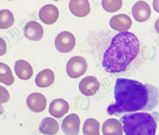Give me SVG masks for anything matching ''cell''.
Returning a JSON list of instances; mask_svg holds the SVG:
<instances>
[{
    "label": "cell",
    "mask_w": 159,
    "mask_h": 135,
    "mask_svg": "<svg viewBox=\"0 0 159 135\" xmlns=\"http://www.w3.org/2000/svg\"><path fill=\"white\" fill-rule=\"evenodd\" d=\"M59 129V125L55 119L50 117H47L41 121L39 129L43 134L53 135L57 133Z\"/></svg>",
    "instance_id": "ac0fdd59"
},
{
    "label": "cell",
    "mask_w": 159,
    "mask_h": 135,
    "mask_svg": "<svg viewBox=\"0 0 159 135\" xmlns=\"http://www.w3.org/2000/svg\"><path fill=\"white\" fill-rule=\"evenodd\" d=\"M80 124V120L78 116L72 113L67 115L63 120L61 128L66 135H78Z\"/></svg>",
    "instance_id": "8992f818"
},
{
    "label": "cell",
    "mask_w": 159,
    "mask_h": 135,
    "mask_svg": "<svg viewBox=\"0 0 159 135\" xmlns=\"http://www.w3.org/2000/svg\"><path fill=\"white\" fill-rule=\"evenodd\" d=\"M88 66L87 62L83 57L74 56L67 62L66 70L68 76L73 78H77L86 72Z\"/></svg>",
    "instance_id": "277c9868"
},
{
    "label": "cell",
    "mask_w": 159,
    "mask_h": 135,
    "mask_svg": "<svg viewBox=\"0 0 159 135\" xmlns=\"http://www.w3.org/2000/svg\"><path fill=\"white\" fill-rule=\"evenodd\" d=\"M114 97L115 102L108 106L107 112L110 116H119L125 113L152 111L158 104V91L150 84L119 78L116 80Z\"/></svg>",
    "instance_id": "6da1fadb"
},
{
    "label": "cell",
    "mask_w": 159,
    "mask_h": 135,
    "mask_svg": "<svg viewBox=\"0 0 159 135\" xmlns=\"http://www.w3.org/2000/svg\"><path fill=\"white\" fill-rule=\"evenodd\" d=\"M26 104L28 108L32 111L39 113L45 109L47 105V100L41 93L34 92L27 97Z\"/></svg>",
    "instance_id": "ba28073f"
},
{
    "label": "cell",
    "mask_w": 159,
    "mask_h": 135,
    "mask_svg": "<svg viewBox=\"0 0 159 135\" xmlns=\"http://www.w3.org/2000/svg\"><path fill=\"white\" fill-rule=\"evenodd\" d=\"M130 18L125 14H120L112 16L109 21L110 27L113 29L121 32L127 31L132 24Z\"/></svg>",
    "instance_id": "30bf717a"
},
{
    "label": "cell",
    "mask_w": 159,
    "mask_h": 135,
    "mask_svg": "<svg viewBox=\"0 0 159 135\" xmlns=\"http://www.w3.org/2000/svg\"><path fill=\"white\" fill-rule=\"evenodd\" d=\"M100 123L95 119L90 118L84 123L82 128L84 135H99Z\"/></svg>",
    "instance_id": "d6986e66"
},
{
    "label": "cell",
    "mask_w": 159,
    "mask_h": 135,
    "mask_svg": "<svg viewBox=\"0 0 159 135\" xmlns=\"http://www.w3.org/2000/svg\"><path fill=\"white\" fill-rule=\"evenodd\" d=\"M55 44L56 49L59 52L62 53L69 52L73 50L75 45V38L69 32L62 31L57 35Z\"/></svg>",
    "instance_id": "5b68a950"
},
{
    "label": "cell",
    "mask_w": 159,
    "mask_h": 135,
    "mask_svg": "<svg viewBox=\"0 0 159 135\" xmlns=\"http://www.w3.org/2000/svg\"><path fill=\"white\" fill-rule=\"evenodd\" d=\"M14 81V78L10 68L7 64L0 62V82L9 86Z\"/></svg>",
    "instance_id": "ffe728a7"
},
{
    "label": "cell",
    "mask_w": 159,
    "mask_h": 135,
    "mask_svg": "<svg viewBox=\"0 0 159 135\" xmlns=\"http://www.w3.org/2000/svg\"><path fill=\"white\" fill-rule=\"evenodd\" d=\"M69 109L68 102L62 98L53 100L50 104L49 112L57 118L62 117L67 113Z\"/></svg>",
    "instance_id": "4fadbf2b"
},
{
    "label": "cell",
    "mask_w": 159,
    "mask_h": 135,
    "mask_svg": "<svg viewBox=\"0 0 159 135\" xmlns=\"http://www.w3.org/2000/svg\"><path fill=\"white\" fill-rule=\"evenodd\" d=\"M102 132L104 135H123L122 125L116 119H108L102 124Z\"/></svg>",
    "instance_id": "9a60e30c"
},
{
    "label": "cell",
    "mask_w": 159,
    "mask_h": 135,
    "mask_svg": "<svg viewBox=\"0 0 159 135\" xmlns=\"http://www.w3.org/2000/svg\"><path fill=\"white\" fill-rule=\"evenodd\" d=\"M139 48V40L133 33L125 31L117 34L104 54L103 68L111 73L124 71L137 56Z\"/></svg>",
    "instance_id": "7a4b0ae2"
},
{
    "label": "cell",
    "mask_w": 159,
    "mask_h": 135,
    "mask_svg": "<svg viewBox=\"0 0 159 135\" xmlns=\"http://www.w3.org/2000/svg\"><path fill=\"white\" fill-rule=\"evenodd\" d=\"M14 22L12 13L7 9L0 11V29H7L11 26Z\"/></svg>",
    "instance_id": "44dd1931"
},
{
    "label": "cell",
    "mask_w": 159,
    "mask_h": 135,
    "mask_svg": "<svg viewBox=\"0 0 159 135\" xmlns=\"http://www.w3.org/2000/svg\"><path fill=\"white\" fill-rule=\"evenodd\" d=\"M43 33L41 25L34 21L27 22L24 28V36L31 40L38 41L41 40L43 37Z\"/></svg>",
    "instance_id": "7c38bea8"
},
{
    "label": "cell",
    "mask_w": 159,
    "mask_h": 135,
    "mask_svg": "<svg viewBox=\"0 0 159 135\" xmlns=\"http://www.w3.org/2000/svg\"><path fill=\"white\" fill-rule=\"evenodd\" d=\"M10 98V94L4 87L0 86V101L1 103L7 102Z\"/></svg>",
    "instance_id": "603a6c76"
},
{
    "label": "cell",
    "mask_w": 159,
    "mask_h": 135,
    "mask_svg": "<svg viewBox=\"0 0 159 135\" xmlns=\"http://www.w3.org/2000/svg\"><path fill=\"white\" fill-rule=\"evenodd\" d=\"M100 83L97 78L93 76H88L80 81L79 88L81 93L86 96L94 95L99 90Z\"/></svg>",
    "instance_id": "52a82bcc"
},
{
    "label": "cell",
    "mask_w": 159,
    "mask_h": 135,
    "mask_svg": "<svg viewBox=\"0 0 159 135\" xmlns=\"http://www.w3.org/2000/svg\"><path fill=\"white\" fill-rule=\"evenodd\" d=\"M132 12L134 19L139 22L147 20L151 13L149 5L143 1H139L135 3L132 8Z\"/></svg>",
    "instance_id": "8fae6325"
},
{
    "label": "cell",
    "mask_w": 159,
    "mask_h": 135,
    "mask_svg": "<svg viewBox=\"0 0 159 135\" xmlns=\"http://www.w3.org/2000/svg\"><path fill=\"white\" fill-rule=\"evenodd\" d=\"M39 16L44 23L50 25L54 23L58 19L59 10L55 5L48 4L43 6L40 10Z\"/></svg>",
    "instance_id": "9c48e42d"
},
{
    "label": "cell",
    "mask_w": 159,
    "mask_h": 135,
    "mask_svg": "<svg viewBox=\"0 0 159 135\" xmlns=\"http://www.w3.org/2000/svg\"><path fill=\"white\" fill-rule=\"evenodd\" d=\"M4 111V109L0 101V115L2 114Z\"/></svg>",
    "instance_id": "d4e9b609"
},
{
    "label": "cell",
    "mask_w": 159,
    "mask_h": 135,
    "mask_svg": "<svg viewBox=\"0 0 159 135\" xmlns=\"http://www.w3.org/2000/svg\"><path fill=\"white\" fill-rule=\"evenodd\" d=\"M7 45L5 40L0 37V56L4 55L6 53Z\"/></svg>",
    "instance_id": "cb8c5ba5"
},
{
    "label": "cell",
    "mask_w": 159,
    "mask_h": 135,
    "mask_svg": "<svg viewBox=\"0 0 159 135\" xmlns=\"http://www.w3.org/2000/svg\"><path fill=\"white\" fill-rule=\"evenodd\" d=\"M55 80L53 72L49 69L43 70L36 75L35 82L39 87L45 88L53 84Z\"/></svg>",
    "instance_id": "e0dca14e"
},
{
    "label": "cell",
    "mask_w": 159,
    "mask_h": 135,
    "mask_svg": "<svg viewBox=\"0 0 159 135\" xmlns=\"http://www.w3.org/2000/svg\"><path fill=\"white\" fill-rule=\"evenodd\" d=\"M119 120L125 135H155L158 114L156 112L129 113L121 116Z\"/></svg>",
    "instance_id": "3957f363"
},
{
    "label": "cell",
    "mask_w": 159,
    "mask_h": 135,
    "mask_svg": "<svg viewBox=\"0 0 159 135\" xmlns=\"http://www.w3.org/2000/svg\"><path fill=\"white\" fill-rule=\"evenodd\" d=\"M122 2L121 0L102 1V5L103 9L109 12H113L119 10L121 8Z\"/></svg>",
    "instance_id": "7402d4cb"
},
{
    "label": "cell",
    "mask_w": 159,
    "mask_h": 135,
    "mask_svg": "<svg viewBox=\"0 0 159 135\" xmlns=\"http://www.w3.org/2000/svg\"><path fill=\"white\" fill-rule=\"evenodd\" d=\"M14 70L17 77L24 80L30 79L33 73V68L31 65L26 61L22 59L18 60L16 62Z\"/></svg>",
    "instance_id": "2e32d148"
},
{
    "label": "cell",
    "mask_w": 159,
    "mask_h": 135,
    "mask_svg": "<svg viewBox=\"0 0 159 135\" xmlns=\"http://www.w3.org/2000/svg\"><path fill=\"white\" fill-rule=\"evenodd\" d=\"M69 8L71 12L78 17H84L90 11L89 2L87 0H72L70 1Z\"/></svg>",
    "instance_id": "5bb4252c"
}]
</instances>
